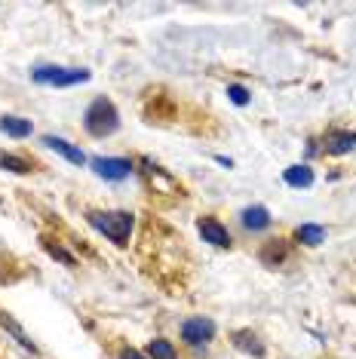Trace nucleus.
<instances>
[{"label":"nucleus","instance_id":"obj_1","mask_svg":"<svg viewBox=\"0 0 356 359\" xmlns=\"http://www.w3.org/2000/svg\"><path fill=\"white\" fill-rule=\"evenodd\" d=\"M89 224L102 236H108L114 246H126L135 227V215L132 212H89Z\"/></svg>","mask_w":356,"mask_h":359},{"label":"nucleus","instance_id":"obj_2","mask_svg":"<svg viewBox=\"0 0 356 359\" xmlns=\"http://www.w3.org/2000/svg\"><path fill=\"white\" fill-rule=\"evenodd\" d=\"M83 129L93 138H108V135H114L117 129H120V114L114 108V102H108L104 95H99L93 104L86 108L83 114Z\"/></svg>","mask_w":356,"mask_h":359},{"label":"nucleus","instance_id":"obj_3","mask_svg":"<svg viewBox=\"0 0 356 359\" xmlns=\"http://www.w3.org/2000/svg\"><path fill=\"white\" fill-rule=\"evenodd\" d=\"M93 77L86 68H62V65H37L31 71V80L40 86H55V89H68L77 83H86Z\"/></svg>","mask_w":356,"mask_h":359},{"label":"nucleus","instance_id":"obj_4","mask_svg":"<svg viewBox=\"0 0 356 359\" xmlns=\"http://www.w3.org/2000/svg\"><path fill=\"white\" fill-rule=\"evenodd\" d=\"M89 166H93V172L104 178V182H126V178L132 175V163L123 157H93Z\"/></svg>","mask_w":356,"mask_h":359},{"label":"nucleus","instance_id":"obj_5","mask_svg":"<svg viewBox=\"0 0 356 359\" xmlns=\"http://www.w3.org/2000/svg\"><path fill=\"white\" fill-rule=\"evenodd\" d=\"M212 338H215V323L209 316H191V320L182 323V341H188V344L197 347Z\"/></svg>","mask_w":356,"mask_h":359},{"label":"nucleus","instance_id":"obj_6","mask_svg":"<svg viewBox=\"0 0 356 359\" xmlns=\"http://www.w3.org/2000/svg\"><path fill=\"white\" fill-rule=\"evenodd\" d=\"M197 231H200V236H203V243H209V246H218V249H228L231 246L228 227H224L221 222H215V218H200Z\"/></svg>","mask_w":356,"mask_h":359},{"label":"nucleus","instance_id":"obj_7","mask_svg":"<svg viewBox=\"0 0 356 359\" xmlns=\"http://www.w3.org/2000/svg\"><path fill=\"white\" fill-rule=\"evenodd\" d=\"M353 148H356V133H350V129H331L326 135V144H322V151L331 154V157H344Z\"/></svg>","mask_w":356,"mask_h":359},{"label":"nucleus","instance_id":"obj_8","mask_svg":"<svg viewBox=\"0 0 356 359\" xmlns=\"http://www.w3.org/2000/svg\"><path fill=\"white\" fill-rule=\"evenodd\" d=\"M43 144L50 151H55V154H62L68 163H74V166H83L86 163V154L77 148V144H71L68 138H59V135H43Z\"/></svg>","mask_w":356,"mask_h":359},{"label":"nucleus","instance_id":"obj_9","mask_svg":"<svg viewBox=\"0 0 356 359\" xmlns=\"http://www.w3.org/2000/svg\"><path fill=\"white\" fill-rule=\"evenodd\" d=\"M240 224L246 227V231H267L271 227V212H267L264 206H249L240 212Z\"/></svg>","mask_w":356,"mask_h":359},{"label":"nucleus","instance_id":"obj_10","mask_svg":"<svg viewBox=\"0 0 356 359\" xmlns=\"http://www.w3.org/2000/svg\"><path fill=\"white\" fill-rule=\"evenodd\" d=\"M233 338V347L237 350H242V353H249V356H255V359H261L267 350H264V344L258 341V334H252L249 329H240V332H233L231 334Z\"/></svg>","mask_w":356,"mask_h":359},{"label":"nucleus","instance_id":"obj_11","mask_svg":"<svg viewBox=\"0 0 356 359\" xmlns=\"http://www.w3.org/2000/svg\"><path fill=\"white\" fill-rule=\"evenodd\" d=\"M282 182L289 187H295V191H301V187H310L313 184V169L310 166H289L286 172H282Z\"/></svg>","mask_w":356,"mask_h":359},{"label":"nucleus","instance_id":"obj_12","mask_svg":"<svg viewBox=\"0 0 356 359\" xmlns=\"http://www.w3.org/2000/svg\"><path fill=\"white\" fill-rule=\"evenodd\" d=\"M0 129H4L10 138H28L31 135V120L25 117H13V114H6V117H0Z\"/></svg>","mask_w":356,"mask_h":359},{"label":"nucleus","instance_id":"obj_13","mask_svg":"<svg viewBox=\"0 0 356 359\" xmlns=\"http://www.w3.org/2000/svg\"><path fill=\"white\" fill-rule=\"evenodd\" d=\"M295 240L301 243V246H320V243H326V227H320V224H301L295 231Z\"/></svg>","mask_w":356,"mask_h":359},{"label":"nucleus","instance_id":"obj_14","mask_svg":"<svg viewBox=\"0 0 356 359\" xmlns=\"http://www.w3.org/2000/svg\"><path fill=\"white\" fill-rule=\"evenodd\" d=\"M151 359H178V353H175V347L169 344V341H163V338H153L151 344H148V350H144Z\"/></svg>","mask_w":356,"mask_h":359},{"label":"nucleus","instance_id":"obj_15","mask_svg":"<svg viewBox=\"0 0 356 359\" xmlns=\"http://www.w3.org/2000/svg\"><path fill=\"white\" fill-rule=\"evenodd\" d=\"M0 169H6V172H15V175L31 172V166L22 157H15V154H4V151H0Z\"/></svg>","mask_w":356,"mask_h":359},{"label":"nucleus","instance_id":"obj_16","mask_svg":"<svg viewBox=\"0 0 356 359\" xmlns=\"http://www.w3.org/2000/svg\"><path fill=\"white\" fill-rule=\"evenodd\" d=\"M228 99L237 104V108H246V104L252 102V93H249L246 86H240V83H231L228 86Z\"/></svg>","mask_w":356,"mask_h":359},{"label":"nucleus","instance_id":"obj_17","mask_svg":"<svg viewBox=\"0 0 356 359\" xmlns=\"http://www.w3.org/2000/svg\"><path fill=\"white\" fill-rule=\"evenodd\" d=\"M286 258V246H282V240H271V246H267L261 252V261H267V264H277V261Z\"/></svg>","mask_w":356,"mask_h":359},{"label":"nucleus","instance_id":"obj_18","mask_svg":"<svg viewBox=\"0 0 356 359\" xmlns=\"http://www.w3.org/2000/svg\"><path fill=\"white\" fill-rule=\"evenodd\" d=\"M46 252H50L53 258H59L62 264H68V267H74L77 261H74V255H71V252H64L62 246H53V243H46Z\"/></svg>","mask_w":356,"mask_h":359},{"label":"nucleus","instance_id":"obj_19","mask_svg":"<svg viewBox=\"0 0 356 359\" xmlns=\"http://www.w3.org/2000/svg\"><path fill=\"white\" fill-rule=\"evenodd\" d=\"M120 359H144L139 350H123V353H120Z\"/></svg>","mask_w":356,"mask_h":359},{"label":"nucleus","instance_id":"obj_20","mask_svg":"<svg viewBox=\"0 0 356 359\" xmlns=\"http://www.w3.org/2000/svg\"><path fill=\"white\" fill-rule=\"evenodd\" d=\"M215 163H221V166H228V169L233 166V160H231V157H221V154H218V157H215Z\"/></svg>","mask_w":356,"mask_h":359}]
</instances>
